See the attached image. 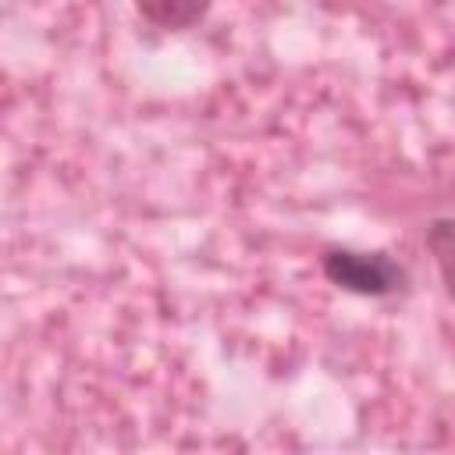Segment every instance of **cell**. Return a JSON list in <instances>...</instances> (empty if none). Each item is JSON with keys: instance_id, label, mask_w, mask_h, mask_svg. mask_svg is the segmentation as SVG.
I'll return each instance as SVG.
<instances>
[{"instance_id": "obj_1", "label": "cell", "mask_w": 455, "mask_h": 455, "mask_svg": "<svg viewBox=\"0 0 455 455\" xmlns=\"http://www.w3.org/2000/svg\"><path fill=\"white\" fill-rule=\"evenodd\" d=\"M323 274L352 291V295H366V299H384L405 288L409 274L405 267H398L391 256L384 252H359V249H327L323 252Z\"/></svg>"}, {"instance_id": "obj_2", "label": "cell", "mask_w": 455, "mask_h": 455, "mask_svg": "<svg viewBox=\"0 0 455 455\" xmlns=\"http://www.w3.org/2000/svg\"><path fill=\"white\" fill-rule=\"evenodd\" d=\"M135 7L149 25L164 32H185L210 11V0H135Z\"/></svg>"}]
</instances>
